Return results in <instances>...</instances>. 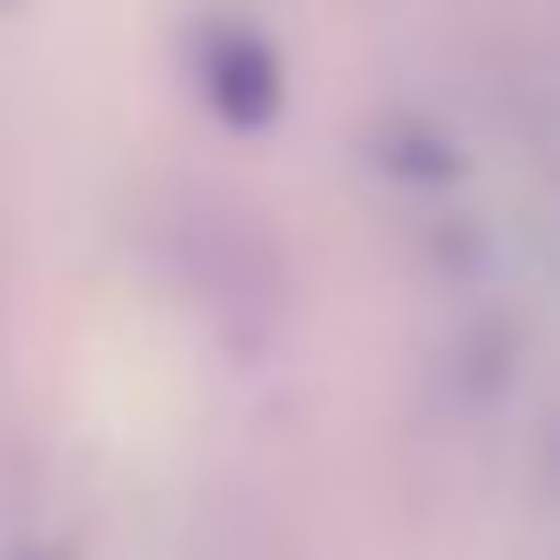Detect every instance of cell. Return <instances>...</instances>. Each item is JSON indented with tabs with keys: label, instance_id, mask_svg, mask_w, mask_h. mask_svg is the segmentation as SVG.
<instances>
[{
	"label": "cell",
	"instance_id": "obj_1",
	"mask_svg": "<svg viewBox=\"0 0 560 560\" xmlns=\"http://www.w3.org/2000/svg\"><path fill=\"white\" fill-rule=\"evenodd\" d=\"M201 96L228 131H262L280 114V52L245 26V18H219L201 26Z\"/></svg>",
	"mask_w": 560,
	"mask_h": 560
}]
</instances>
